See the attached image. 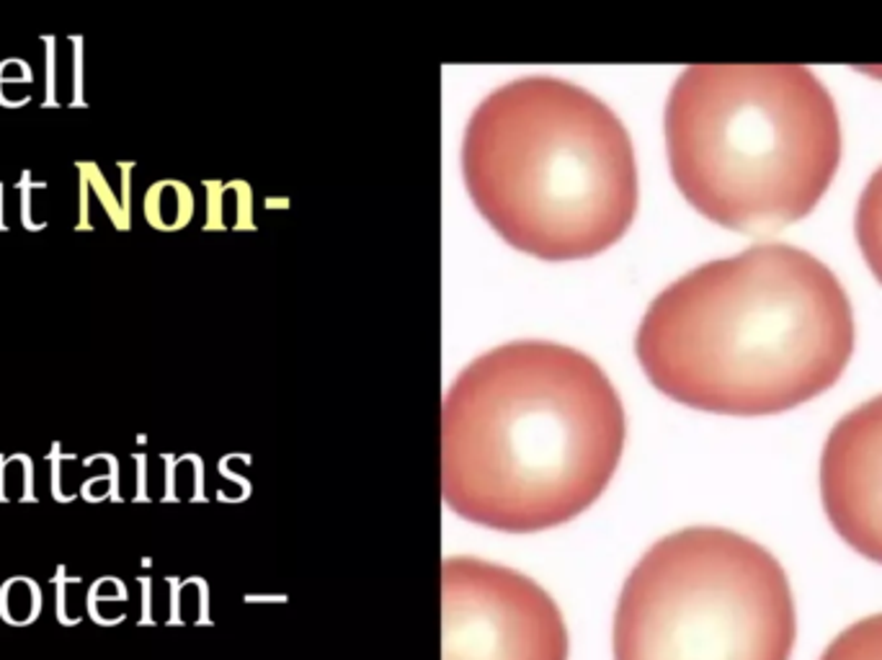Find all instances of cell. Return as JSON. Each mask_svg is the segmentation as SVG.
I'll use <instances>...</instances> for the list:
<instances>
[{
    "label": "cell",
    "mask_w": 882,
    "mask_h": 660,
    "mask_svg": "<svg viewBox=\"0 0 882 660\" xmlns=\"http://www.w3.org/2000/svg\"><path fill=\"white\" fill-rule=\"evenodd\" d=\"M54 593H58V622L62 627H76L80 624V617H83L86 599H83V581L80 575H65V570L60 568L58 581H54Z\"/></svg>",
    "instance_id": "cell-15"
},
{
    "label": "cell",
    "mask_w": 882,
    "mask_h": 660,
    "mask_svg": "<svg viewBox=\"0 0 882 660\" xmlns=\"http://www.w3.org/2000/svg\"><path fill=\"white\" fill-rule=\"evenodd\" d=\"M625 439V407L594 358L514 341L467 364L444 397V501L496 532H545L606 491Z\"/></svg>",
    "instance_id": "cell-1"
},
{
    "label": "cell",
    "mask_w": 882,
    "mask_h": 660,
    "mask_svg": "<svg viewBox=\"0 0 882 660\" xmlns=\"http://www.w3.org/2000/svg\"><path fill=\"white\" fill-rule=\"evenodd\" d=\"M31 83H34V70H31V65L23 60V57H6V60L0 62V106H3V109H13L11 88H16V91H19V88L21 91H27Z\"/></svg>",
    "instance_id": "cell-17"
},
{
    "label": "cell",
    "mask_w": 882,
    "mask_h": 660,
    "mask_svg": "<svg viewBox=\"0 0 882 660\" xmlns=\"http://www.w3.org/2000/svg\"><path fill=\"white\" fill-rule=\"evenodd\" d=\"M47 191V181H37L31 170H21L19 184H16V194H19V223L23 230L42 233L47 230V219L39 217L37 211V197Z\"/></svg>",
    "instance_id": "cell-16"
},
{
    "label": "cell",
    "mask_w": 882,
    "mask_h": 660,
    "mask_svg": "<svg viewBox=\"0 0 882 660\" xmlns=\"http://www.w3.org/2000/svg\"><path fill=\"white\" fill-rule=\"evenodd\" d=\"M442 660H568V630L532 578L488 560L447 558Z\"/></svg>",
    "instance_id": "cell-6"
},
{
    "label": "cell",
    "mask_w": 882,
    "mask_h": 660,
    "mask_svg": "<svg viewBox=\"0 0 882 660\" xmlns=\"http://www.w3.org/2000/svg\"><path fill=\"white\" fill-rule=\"evenodd\" d=\"M467 191L508 246L545 260L612 248L637 211L630 135L610 106L555 78L514 80L473 111Z\"/></svg>",
    "instance_id": "cell-3"
},
{
    "label": "cell",
    "mask_w": 882,
    "mask_h": 660,
    "mask_svg": "<svg viewBox=\"0 0 882 660\" xmlns=\"http://www.w3.org/2000/svg\"><path fill=\"white\" fill-rule=\"evenodd\" d=\"M117 168H119V186H121V191H119L121 211H125V217L129 219V223H132V207H129V204H132V170H135V162H129V160L117 162Z\"/></svg>",
    "instance_id": "cell-20"
},
{
    "label": "cell",
    "mask_w": 882,
    "mask_h": 660,
    "mask_svg": "<svg viewBox=\"0 0 882 660\" xmlns=\"http://www.w3.org/2000/svg\"><path fill=\"white\" fill-rule=\"evenodd\" d=\"M635 352L671 401L720 415H774L841 380L854 352V313L823 260L756 246L668 284L643 315Z\"/></svg>",
    "instance_id": "cell-2"
},
{
    "label": "cell",
    "mask_w": 882,
    "mask_h": 660,
    "mask_svg": "<svg viewBox=\"0 0 882 660\" xmlns=\"http://www.w3.org/2000/svg\"><path fill=\"white\" fill-rule=\"evenodd\" d=\"M34 462L29 454L0 457V503H37Z\"/></svg>",
    "instance_id": "cell-12"
},
{
    "label": "cell",
    "mask_w": 882,
    "mask_h": 660,
    "mask_svg": "<svg viewBox=\"0 0 882 660\" xmlns=\"http://www.w3.org/2000/svg\"><path fill=\"white\" fill-rule=\"evenodd\" d=\"M44 597L34 578L13 575L0 585V619L11 627H29L42 614Z\"/></svg>",
    "instance_id": "cell-11"
},
{
    "label": "cell",
    "mask_w": 882,
    "mask_h": 660,
    "mask_svg": "<svg viewBox=\"0 0 882 660\" xmlns=\"http://www.w3.org/2000/svg\"><path fill=\"white\" fill-rule=\"evenodd\" d=\"M797 611L772 552L720 526L663 536L622 585L614 660H790Z\"/></svg>",
    "instance_id": "cell-5"
},
{
    "label": "cell",
    "mask_w": 882,
    "mask_h": 660,
    "mask_svg": "<svg viewBox=\"0 0 882 660\" xmlns=\"http://www.w3.org/2000/svg\"><path fill=\"white\" fill-rule=\"evenodd\" d=\"M856 240L870 272L882 284V166L864 186L856 207Z\"/></svg>",
    "instance_id": "cell-9"
},
{
    "label": "cell",
    "mask_w": 882,
    "mask_h": 660,
    "mask_svg": "<svg viewBox=\"0 0 882 660\" xmlns=\"http://www.w3.org/2000/svg\"><path fill=\"white\" fill-rule=\"evenodd\" d=\"M78 225L76 233H91L93 230V219H91V199L101 204L103 215L109 217V223L115 225V230L127 233L132 223L125 217L119 204V194L111 189L109 178L103 176V170L96 166L93 160H78Z\"/></svg>",
    "instance_id": "cell-8"
},
{
    "label": "cell",
    "mask_w": 882,
    "mask_h": 660,
    "mask_svg": "<svg viewBox=\"0 0 882 660\" xmlns=\"http://www.w3.org/2000/svg\"><path fill=\"white\" fill-rule=\"evenodd\" d=\"M671 176L710 223L776 233L819 207L841 162L831 93L797 65H694L666 104Z\"/></svg>",
    "instance_id": "cell-4"
},
{
    "label": "cell",
    "mask_w": 882,
    "mask_h": 660,
    "mask_svg": "<svg viewBox=\"0 0 882 660\" xmlns=\"http://www.w3.org/2000/svg\"><path fill=\"white\" fill-rule=\"evenodd\" d=\"M83 467H93L99 472H93L91 477L83 480L80 485V499L88 503H103V501H117L119 491V462L111 457V454H93L83 462Z\"/></svg>",
    "instance_id": "cell-14"
},
{
    "label": "cell",
    "mask_w": 882,
    "mask_h": 660,
    "mask_svg": "<svg viewBox=\"0 0 882 660\" xmlns=\"http://www.w3.org/2000/svg\"><path fill=\"white\" fill-rule=\"evenodd\" d=\"M125 601H127V589L115 575L99 578V581L86 591L88 617H91L96 624L103 627H111L125 619V611H119V607L125 604Z\"/></svg>",
    "instance_id": "cell-13"
},
{
    "label": "cell",
    "mask_w": 882,
    "mask_h": 660,
    "mask_svg": "<svg viewBox=\"0 0 882 660\" xmlns=\"http://www.w3.org/2000/svg\"><path fill=\"white\" fill-rule=\"evenodd\" d=\"M821 660H882V614L864 617L831 640Z\"/></svg>",
    "instance_id": "cell-10"
},
{
    "label": "cell",
    "mask_w": 882,
    "mask_h": 660,
    "mask_svg": "<svg viewBox=\"0 0 882 660\" xmlns=\"http://www.w3.org/2000/svg\"><path fill=\"white\" fill-rule=\"evenodd\" d=\"M68 42L72 47V93H70V106L72 109H88L86 104V39L83 35H70Z\"/></svg>",
    "instance_id": "cell-19"
},
{
    "label": "cell",
    "mask_w": 882,
    "mask_h": 660,
    "mask_svg": "<svg viewBox=\"0 0 882 660\" xmlns=\"http://www.w3.org/2000/svg\"><path fill=\"white\" fill-rule=\"evenodd\" d=\"M821 499L841 540L882 565V395L831 428L821 454Z\"/></svg>",
    "instance_id": "cell-7"
},
{
    "label": "cell",
    "mask_w": 882,
    "mask_h": 660,
    "mask_svg": "<svg viewBox=\"0 0 882 660\" xmlns=\"http://www.w3.org/2000/svg\"><path fill=\"white\" fill-rule=\"evenodd\" d=\"M39 39H42V45H44V101H42V109H60V86H58L60 42L54 35H42Z\"/></svg>",
    "instance_id": "cell-18"
},
{
    "label": "cell",
    "mask_w": 882,
    "mask_h": 660,
    "mask_svg": "<svg viewBox=\"0 0 882 660\" xmlns=\"http://www.w3.org/2000/svg\"><path fill=\"white\" fill-rule=\"evenodd\" d=\"M0 233H8V223H6V186L0 181Z\"/></svg>",
    "instance_id": "cell-21"
}]
</instances>
